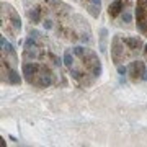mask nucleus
<instances>
[{
	"instance_id": "nucleus-3",
	"label": "nucleus",
	"mask_w": 147,
	"mask_h": 147,
	"mask_svg": "<svg viewBox=\"0 0 147 147\" xmlns=\"http://www.w3.org/2000/svg\"><path fill=\"white\" fill-rule=\"evenodd\" d=\"M124 49H127V47L124 44V41H123V38L121 36L113 38V41H111V59H113V62L116 65H119V62L124 61V57H126Z\"/></svg>"
},
{
	"instance_id": "nucleus-16",
	"label": "nucleus",
	"mask_w": 147,
	"mask_h": 147,
	"mask_svg": "<svg viewBox=\"0 0 147 147\" xmlns=\"http://www.w3.org/2000/svg\"><path fill=\"white\" fill-rule=\"evenodd\" d=\"M142 80H147V70L144 74H142Z\"/></svg>"
},
{
	"instance_id": "nucleus-10",
	"label": "nucleus",
	"mask_w": 147,
	"mask_h": 147,
	"mask_svg": "<svg viewBox=\"0 0 147 147\" xmlns=\"http://www.w3.org/2000/svg\"><path fill=\"white\" fill-rule=\"evenodd\" d=\"M28 18L33 21V23H38V21L41 20V10H39V7H33L30 10L26 11Z\"/></svg>"
},
{
	"instance_id": "nucleus-5",
	"label": "nucleus",
	"mask_w": 147,
	"mask_h": 147,
	"mask_svg": "<svg viewBox=\"0 0 147 147\" xmlns=\"http://www.w3.org/2000/svg\"><path fill=\"white\" fill-rule=\"evenodd\" d=\"M2 8H5L7 13L10 15V20L8 21H11V25H13V28H15V31H20L21 30V20H20V15L16 13V10L13 8V7H10V5H2Z\"/></svg>"
},
{
	"instance_id": "nucleus-4",
	"label": "nucleus",
	"mask_w": 147,
	"mask_h": 147,
	"mask_svg": "<svg viewBox=\"0 0 147 147\" xmlns=\"http://www.w3.org/2000/svg\"><path fill=\"white\" fill-rule=\"evenodd\" d=\"M127 72L131 75L132 80H137V79H142V74L146 72V64L142 61H132L127 67Z\"/></svg>"
},
{
	"instance_id": "nucleus-15",
	"label": "nucleus",
	"mask_w": 147,
	"mask_h": 147,
	"mask_svg": "<svg viewBox=\"0 0 147 147\" xmlns=\"http://www.w3.org/2000/svg\"><path fill=\"white\" fill-rule=\"evenodd\" d=\"M118 74H119V75H126L127 67H124V65H118Z\"/></svg>"
},
{
	"instance_id": "nucleus-14",
	"label": "nucleus",
	"mask_w": 147,
	"mask_h": 147,
	"mask_svg": "<svg viewBox=\"0 0 147 147\" xmlns=\"http://www.w3.org/2000/svg\"><path fill=\"white\" fill-rule=\"evenodd\" d=\"M42 26L46 28V30H53V21L49 20V18H46V20L42 21Z\"/></svg>"
},
{
	"instance_id": "nucleus-12",
	"label": "nucleus",
	"mask_w": 147,
	"mask_h": 147,
	"mask_svg": "<svg viewBox=\"0 0 147 147\" xmlns=\"http://www.w3.org/2000/svg\"><path fill=\"white\" fill-rule=\"evenodd\" d=\"M74 56H75V54H74V51H70V49H67V51H65V54H64V65H65V67H72L74 65Z\"/></svg>"
},
{
	"instance_id": "nucleus-7",
	"label": "nucleus",
	"mask_w": 147,
	"mask_h": 147,
	"mask_svg": "<svg viewBox=\"0 0 147 147\" xmlns=\"http://www.w3.org/2000/svg\"><path fill=\"white\" fill-rule=\"evenodd\" d=\"M123 10H124V0H115L108 7V15L111 18H116L119 13H123Z\"/></svg>"
},
{
	"instance_id": "nucleus-1",
	"label": "nucleus",
	"mask_w": 147,
	"mask_h": 147,
	"mask_svg": "<svg viewBox=\"0 0 147 147\" xmlns=\"http://www.w3.org/2000/svg\"><path fill=\"white\" fill-rule=\"evenodd\" d=\"M21 69H23V75L30 85H36L39 88H46L49 85H53V72L46 65L38 62H25L21 65Z\"/></svg>"
},
{
	"instance_id": "nucleus-13",
	"label": "nucleus",
	"mask_w": 147,
	"mask_h": 147,
	"mask_svg": "<svg viewBox=\"0 0 147 147\" xmlns=\"http://www.w3.org/2000/svg\"><path fill=\"white\" fill-rule=\"evenodd\" d=\"M131 21H132L131 11H124V13H123V23H131Z\"/></svg>"
},
{
	"instance_id": "nucleus-6",
	"label": "nucleus",
	"mask_w": 147,
	"mask_h": 147,
	"mask_svg": "<svg viewBox=\"0 0 147 147\" xmlns=\"http://www.w3.org/2000/svg\"><path fill=\"white\" fill-rule=\"evenodd\" d=\"M123 41H124V44H126L129 53H139L141 51L142 41L139 38H123Z\"/></svg>"
},
{
	"instance_id": "nucleus-17",
	"label": "nucleus",
	"mask_w": 147,
	"mask_h": 147,
	"mask_svg": "<svg viewBox=\"0 0 147 147\" xmlns=\"http://www.w3.org/2000/svg\"><path fill=\"white\" fill-rule=\"evenodd\" d=\"M144 54H147V44L144 46Z\"/></svg>"
},
{
	"instance_id": "nucleus-9",
	"label": "nucleus",
	"mask_w": 147,
	"mask_h": 147,
	"mask_svg": "<svg viewBox=\"0 0 147 147\" xmlns=\"http://www.w3.org/2000/svg\"><path fill=\"white\" fill-rule=\"evenodd\" d=\"M87 8H88V13L93 18H98L100 16V8H101V0H90Z\"/></svg>"
},
{
	"instance_id": "nucleus-8",
	"label": "nucleus",
	"mask_w": 147,
	"mask_h": 147,
	"mask_svg": "<svg viewBox=\"0 0 147 147\" xmlns=\"http://www.w3.org/2000/svg\"><path fill=\"white\" fill-rule=\"evenodd\" d=\"M7 82L10 85H20L21 84V77H20V74L16 72L15 67L7 69Z\"/></svg>"
},
{
	"instance_id": "nucleus-11",
	"label": "nucleus",
	"mask_w": 147,
	"mask_h": 147,
	"mask_svg": "<svg viewBox=\"0 0 147 147\" xmlns=\"http://www.w3.org/2000/svg\"><path fill=\"white\" fill-rule=\"evenodd\" d=\"M106 39H108V30L106 28H101L100 30V53L105 54L106 53Z\"/></svg>"
},
{
	"instance_id": "nucleus-2",
	"label": "nucleus",
	"mask_w": 147,
	"mask_h": 147,
	"mask_svg": "<svg viewBox=\"0 0 147 147\" xmlns=\"http://www.w3.org/2000/svg\"><path fill=\"white\" fill-rule=\"evenodd\" d=\"M136 21L137 31L147 36V0H137L136 7Z\"/></svg>"
}]
</instances>
